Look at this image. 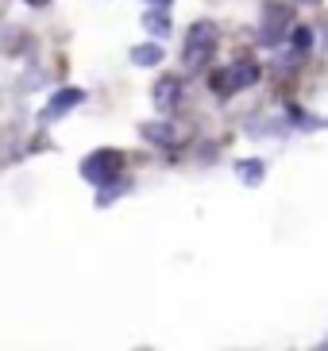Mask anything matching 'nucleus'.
Segmentation results:
<instances>
[{"label":"nucleus","mask_w":328,"mask_h":351,"mask_svg":"<svg viewBox=\"0 0 328 351\" xmlns=\"http://www.w3.org/2000/svg\"><path fill=\"white\" fill-rule=\"evenodd\" d=\"M147 4H159V8H170V4H174V0H147Z\"/></svg>","instance_id":"15"},{"label":"nucleus","mask_w":328,"mask_h":351,"mask_svg":"<svg viewBox=\"0 0 328 351\" xmlns=\"http://www.w3.org/2000/svg\"><path fill=\"white\" fill-rule=\"evenodd\" d=\"M27 8H51V0H23Z\"/></svg>","instance_id":"13"},{"label":"nucleus","mask_w":328,"mask_h":351,"mask_svg":"<svg viewBox=\"0 0 328 351\" xmlns=\"http://www.w3.org/2000/svg\"><path fill=\"white\" fill-rule=\"evenodd\" d=\"M294 8H298V0H263L259 35H255L259 47H267V51L286 47V35H290V27H294Z\"/></svg>","instance_id":"4"},{"label":"nucleus","mask_w":328,"mask_h":351,"mask_svg":"<svg viewBox=\"0 0 328 351\" xmlns=\"http://www.w3.org/2000/svg\"><path fill=\"white\" fill-rule=\"evenodd\" d=\"M151 104L159 116H178L185 104V77L182 73H159L151 85Z\"/></svg>","instance_id":"7"},{"label":"nucleus","mask_w":328,"mask_h":351,"mask_svg":"<svg viewBox=\"0 0 328 351\" xmlns=\"http://www.w3.org/2000/svg\"><path fill=\"white\" fill-rule=\"evenodd\" d=\"M317 35L325 39V47H328V20H325V27H317Z\"/></svg>","instance_id":"14"},{"label":"nucleus","mask_w":328,"mask_h":351,"mask_svg":"<svg viewBox=\"0 0 328 351\" xmlns=\"http://www.w3.org/2000/svg\"><path fill=\"white\" fill-rule=\"evenodd\" d=\"M220 23L201 16V20L185 23V35H182V70L185 77H205V70L216 62V51H220Z\"/></svg>","instance_id":"2"},{"label":"nucleus","mask_w":328,"mask_h":351,"mask_svg":"<svg viewBox=\"0 0 328 351\" xmlns=\"http://www.w3.org/2000/svg\"><path fill=\"white\" fill-rule=\"evenodd\" d=\"M85 101H89V93H85L82 85H58V89L47 97V104L39 108V128H54L58 120H66L70 112H78Z\"/></svg>","instance_id":"6"},{"label":"nucleus","mask_w":328,"mask_h":351,"mask_svg":"<svg viewBox=\"0 0 328 351\" xmlns=\"http://www.w3.org/2000/svg\"><path fill=\"white\" fill-rule=\"evenodd\" d=\"M298 4H309V8H320V4H325V0H298Z\"/></svg>","instance_id":"16"},{"label":"nucleus","mask_w":328,"mask_h":351,"mask_svg":"<svg viewBox=\"0 0 328 351\" xmlns=\"http://www.w3.org/2000/svg\"><path fill=\"white\" fill-rule=\"evenodd\" d=\"M317 27L313 23H298L294 20V27H290V35H286V51L290 54H298L301 62H309V54L317 51Z\"/></svg>","instance_id":"9"},{"label":"nucleus","mask_w":328,"mask_h":351,"mask_svg":"<svg viewBox=\"0 0 328 351\" xmlns=\"http://www.w3.org/2000/svg\"><path fill=\"white\" fill-rule=\"evenodd\" d=\"M139 23H143V32L151 35V39L166 43L170 35H174V16H170V8H159V4H147L143 16H139Z\"/></svg>","instance_id":"8"},{"label":"nucleus","mask_w":328,"mask_h":351,"mask_svg":"<svg viewBox=\"0 0 328 351\" xmlns=\"http://www.w3.org/2000/svg\"><path fill=\"white\" fill-rule=\"evenodd\" d=\"M232 170H236V178H239V182H244L247 189H259V186H263V182H267V174H270L267 158H259V155L236 158V162H232Z\"/></svg>","instance_id":"11"},{"label":"nucleus","mask_w":328,"mask_h":351,"mask_svg":"<svg viewBox=\"0 0 328 351\" xmlns=\"http://www.w3.org/2000/svg\"><path fill=\"white\" fill-rule=\"evenodd\" d=\"M135 189V178L132 174H120L116 178V182H108V186H101V189H93V201H97V208H113L116 201H120V197H128Z\"/></svg>","instance_id":"12"},{"label":"nucleus","mask_w":328,"mask_h":351,"mask_svg":"<svg viewBox=\"0 0 328 351\" xmlns=\"http://www.w3.org/2000/svg\"><path fill=\"white\" fill-rule=\"evenodd\" d=\"M259 82H263V62L255 54H236L232 62H220L205 70V89L213 93V101H232V97L255 89Z\"/></svg>","instance_id":"1"},{"label":"nucleus","mask_w":328,"mask_h":351,"mask_svg":"<svg viewBox=\"0 0 328 351\" xmlns=\"http://www.w3.org/2000/svg\"><path fill=\"white\" fill-rule=\"evenodd\" d=\"M128 151H120V147H93L89 155H82V162H78V174H82L85 186L101 189L108 186V182H116L120 174H128Z\"/></svg>","instance_id":"3"},{"label":"nucleus","mask_w":328,"mask_h":351,"mask_svg":"<svg viewBox=\"0 0 328 351\" xmlns=\"http://www.w3.org/2000/svg\"><path fill=\"white\" fill-rule=\"evenodd\" d=\"M139 139H143L147 147H154V151H163V155H178V151L189 147V135H185V128L178 124L174 116H163V120H147V124H139Z\"/></svg>","instance_id":"5"},{"label":"nucleus","mask_w":328,"mask_h":351,"mask_svg":"<svg viewBox=\"0 0 328 351\" xmlns=\"http://www.w3.org/2000/svg\"><path fill=\"white\" fill-rule=\"evenodd\" d=\"M128 62L135 70H159L166 62V47L159 39H147V43H135L132 51H128Z\"/></svg>","instance_id":"10"}]
</instances>
